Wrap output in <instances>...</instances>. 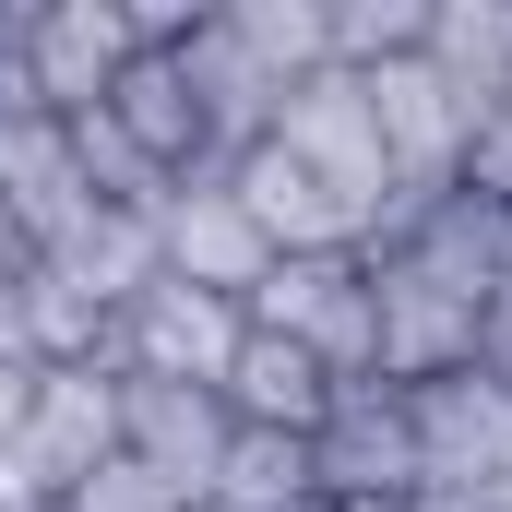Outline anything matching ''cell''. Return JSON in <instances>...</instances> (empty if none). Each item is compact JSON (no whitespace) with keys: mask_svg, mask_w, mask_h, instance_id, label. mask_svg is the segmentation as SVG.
<instances>
[{"mask_svg":"<svg viewBox=\"0 0 512 512\" xmlns=\"http://www.w3.org/2000/svg\"><path fill=\"white\" fill-rule=\"evenodd\" d=\"M262 143H286V155L358 215V239H393V227H405V191H393V155H382V120H370L358 72H310V84H286Z\"/></svg>","mask_w":512,"mask_h":512,"instance_id":"cell-1","label":"cell"},{"mask_svg":"<svg viewBox=\"0 0 512 512\" xmlns=\"http://www.w3.org/2000/svg\"><path fill=\"white\" fill-rule=\"evenodd\" d=\"M131 48H143L131 0H36V12H12V96L36 120H84L120 96Z\"/></svg>","mask_w":512,"mask_h":512,"instance_id":"cell-2","label":"cell"},{"mask_svg":"<svg viewBox=\"0 0 512 512\" xmlns=\"http://www.w3.org/2000/svg\"><path fill=\"white\" fill-rule=\"evenodd\" d=\"M453 370H477V298L382 239L370 251V382L417 393V382H453Z\"/></svg>","mask_w":512,"mask_h":512,"instance_id":"cell-3","label":"cell"},{"mask_svg":"<svg viewBox=\"0 0 512 512\" xmlns=\"http://www.w3.org/2000/svg\"><path fill=\"white\" fill-rule=\"evenodd\" d=\"M251 334H286L310 346L334 382H370V251H310V262H274L251 298H239Z\"/></svg>","mask_w":512,"mask_h":512,"instance_id":"cell-4","label":"cell"},{"mask_svg":"<svg viewBox=\"0 0 512 512\" xmlns=\"http://www.w3.org/2000/svg\"><path fill=\"white\" fill-rule=\"evenodd\" d=\"M405 429H417V501H489L512 477V382H489V370L417 382Z\"/></svg>","mask_w":512,"mask_h":512,"instance_id":"cell-5","label":"cell"},{"mask_svg":"<svg viewBox=\"0 0 512 512\" xmlns=\"http://www.w3.org/2000/svg\"><path fill=\"white\" fill-rule=\"evenodd\" d=\"M239 298H203V286H179V274H155L143 298H131L120 322H108V370L131 382H227V358H239Z\"/></svg>","mask_w":512,"mask_h":512,"instance_id":"cell-6","label":"cell"},{"mask_svg":"<svg viewBox=\"0 0 512 512\" xmlns=\"http://www.w3.org/2000/svg\"><path fill=\"white\" fill-rule=\"evenodd\" d=\"M96 465H120V370H36V405H24V512H60Z\"/></svg>","mask_w":512,"mask_h":512,"instance_id":"cell-7","label":"cell"},{"mask_svg":"<svg viewBox=\"0 0 512 512\" xmlns=\"http://www.w3.org/2000/svg\"><path fill=\"white\" fill-rule=\"evenodd\" d=\"M358 96H370V120H382V155H393V191H405V215L429 203V191H453L465 179V96L429 72V60H382V72H358Z\"/></svg>","mask_w":512,"mask_h":512,"instance_id":"cell-8","label":"cell"},{"mask_svg":"<svg viewBox=\"0 0 512 512\" xmlns=\"http://www.w3.org/2000/svg\"><path fill=\"white\" fill-rule=\"evenodd\" d=\"M155 274H179V286H203V298H251L262 274H274V239L251 227V203H239L227 179H179V191L155 203Z\"/></svg>","mask_w":512,"mask_h":512,"instance_id":"cell-9","label":"cell"},{"mask_svg":"<svg viewBox=\"0 0 512 512\" xmlns=\"http://www.w3.org/2000/svg\"><path fill=\"white\" fill-rule=\"evenodd\" d=\"M310 477L322 501H417V429H405V393L393 382H346L334 417L310 429Z\"/></svg>","mask_w":512,"mask_h":512,"instance_id":"cell-10","label":"cell"},{"mask_svg":"<svg viewBox=\"0 0 512 512\" xmlns=\"http://www.w3.org/2000/svg\"><path fill=\"white\" fill-rule=\"evenodd\" d=\"M108 120L131 131V155L179 191V179H227V143L203 120V96H191V72H179V48H131L120 96H108Z\"/></svg>","mask_w":512,"mask_h":512,"instance_id":"cell-11","label":"cell"},{"mask_svg":"<svg viewBox=\"0 0 512 512\" xmlns=\"http://www.w3.org/2000/svg\"><path fill=\"white\" fill-rule=\"evenodd\" d=\"M227 441H239V417H227V393L203 382H131L120 370V453L131 465H155L167 489H215V465H227Z\"/></svg>","mask_w":512,"mask_h":512,"instance_id":"cell-12","label":"cell"},{"mask_svg":"<svg viewBox=\"0 0 512 512\" xmlns=\"http://www.w3.org/2000/svg\"><path fill=\"white\" fill-rule=\"evenodd\" d=\"M227 191L251 203V227L274 239V262H310V251H370V239H358V215H346V203H334V191H322V179H310L286 143H251V155L227 167Z\"/></svg>","mask_w":512,"mask_h":512,"instance_id":"cell-13","label":"cell"},{"mask_svg":"<svg viewBox=\"0 0 512 512\" xmlns=\"http://www.w3.org/2000/svg\"><path fill=\"white\" fill-rule=\"evenodd\" d=\"M227 417H239V429H286V441H310V429H322V417H334V370H322V358H310V346H286V334H239V358H227Z\"/></svg>","mask_w":512,"mask_h":512,"instance_id":"cell-14","label":"cell"},{"mask_svg":"<svg viewBox=\"0 0 512 512\" xmlns=\"http://www.w3.org/2000/svg\"><path fill=\"white\" fill-rule=\"evenodd\" d=\"M167 48H179V72H191V96H203L215 143H227V167H239L262 131H274V84H262V60L239 48V36H227V12H191Z\"/></svg>","mask_w":512,"mask_h":512,"instance_id":"cell-15","label":"cell"},{"mask_svg":"<svg viewBox=\"0 0 512 512\" xmlns=\"http://www.w3.org/2000/svg\"><path fill=\"white\" fill-rule=\"evenodd\" d=\"M0 215L48 251L72 215H96V191H84V167H72V131L60 120H0Z\"/></svg>","mask_w":512,"mask_h":512,"instance_id":"cell-16","label":"cell"},{"mask_svg":"<svg viewBox=\"0 0 512 512\" xmlns=\"http://www.w3.org/2000/svg\"><path fill=\"white\" fill-rule=\"evenodd\" d=\"M417 60L465 96V120H489V108L512 96V0H429Z\"/></svg>","mask_w":512,"mask_h":512,"instance_id":"cell-17","label":"cell"},{"mask_svg":"<svg viewBox=\"0 0 512 512\" xmlns=\"http://www.w3.org/2000/svg\"><path fill=\"white\" fill-rule=\"evenodd\" d=\"M203 512H322L310 441H286V429H239L227 465H215V489H203Z\"/></svg>","mask_w":512,"mask_h":512,"instance_id":"cell-18","label":"cell"},{"mask_svg":"<svg viewBox=\"0 0 512 512\" xmlns=\"http://www.w3.org/2000/svg\"><path fill=\"white\" fill-rule=\"evenodd\" d=\"M215 12H227V36L262 60L274 96L310 84V72H334V24H322V0H215Z\"/></svg>","mask_w":512,"mask_h":512,"instance_id":"cell-19","label":"cell"},{"mask_svg":"<svg viewBox=\"0 0 512 512\" xmlns=\"http://www.w3.org/2000/svg\"><path fill=\"white\" fill-rule=\"evenodd\" d=\"M60 131H72V167H84L96 203H120V215H155V203H167V179L131 155V131L108 120V108H84V120H60Z\"/></svg>","mask_w":512,"mask_h":512,"instance_id":"cell-20","label":"cell"},{"mask_svg":"<svg viewBox=\"0 0 512 512\" xmlns=\"http://www.w3.org/2000/svg\"><path fill=\"white\" fill-rule=\"evenodd\" d=\"M322 24H334V72H382V60H417L429 0H322Z\"/></svg>","mask_w":512,"mask_h":512,"instance_id":"cell-21","label":"cell"},{"mask_svg":"<svg viewBox=\"0 0 512 512\" xmlns=\"http://www.w3.org/2000/svg\"><path fill=\"white\" fill-rule=\"evenodd\" d=\"M60 512H203V501H191V489H167L155 465H131V453H120V465H96Z\"/></svg>","mask_w":512,"mask_h":512,"instance_id":"cell-22","label":"cell"},{"mask_svg":"<svg viewBox=\"0 0 512 512\" xmlns=\"http://www.w3.org/2000/svg\"><path fill=\"white\" fill-rule=\"evenodd\" d=\"M24 405H36V370L0 358V512H24Z\"/></svg>","mask_w":512,"mask_h":512,"instance_id":"cell-23","label":"cell"},{"mask_svg":"<svg viewBox=\"0 0 512 512\" xmlns=\"http://www.w3.org/2000/svg\"><path fill=\"white\" fill-rule=\"evenodd\" d=\"M465 191H477V203H512V96L477 120V143H465Z\"/></svg>","mask_w":512,"mask_h":512,"instance_id":"cell-24","label":"cell"},{"mask_svg":"<svg viewBox=\"0 0 512 512\" xmlns=\"http://www.w3.org/2000/svg\"><path fill=\"white\" fill-rule=\"evenodd\" d=\"M477 370H489V382H512V274L489 286V310H477Z\"/></svg>","mask_w":512,"mask_h":512,"instance_id":"cell-25","label":"cell"},{"mask_svg":"<svg viewBox=\"0 0 512 512\" xmlns=\"http://www.w3.org/2000/svg\"><path fill=\"white\" fill-rule=\"evenodd\" d=\"M477 512H512V477H501V489H489V501H477Z\"/></svg>","mask_w":512,"mask_h":512,"instance_id":"cell-26","label":"cell"},{"mask_svg":"<svg viewBox=\"0 0 512 512\" xmlns=\"http://www.w3.org/2000/svg\"><path fill=\"white\" fill-rule=\"evenodd\" d=\"M405 512H477V501H405Z\"/></svg>","mask_w":512,"mask_h":512,"instance_id":"cell-27","label":"cell"},{"mask_svg":"<svg viewBox=\"0 0 512 512\" xmlns=\"http://www.w3.org/2000/svg\"><path fill=\"white\" fill-rule=\"evenodd\" d=\"M322 512H382V501H322ZM393 512H405V501H393Z\"/></svg>","mask_w":512,"mask_h":512,"instance_id":"cell-28","label":"cell"}]
</instances>
